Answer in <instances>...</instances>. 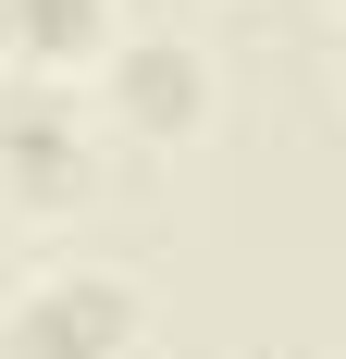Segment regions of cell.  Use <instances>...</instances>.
<instances>
[{
  "instance_id": "6da1fadb",
  "label": "cell",
  "mask_w": 346,
  "mask_h": 359,
  "mask_svg": "<svg viewBox=\"0 0 346 359\" xmlns=\"http://www.w3.org/2000/svg\"><path fill=\"white\" fill-rule=\"evenodd\" d=\"M137 334H148V285L99 248L37 260L0 297V359H137Z\"/></svg>"
},
{
  "instance_id": "7a4b0ae2",
  "label": "cell",
  "mask_w": 346,
  "mask_h": 359,
  "mask_svg": "<svg viewBox=\"0 0 346 359\" xmlns=\"http://www.w3.org/2000/svg\"><path fill=\"white\" fill-rule=\"evenodd\" d=\"M99 111H111V137H137V149H186L210 137V111H223V74H210L198 37H173V25H124V50L99 62Z\"/></svg>"
},
{
  "instance_id": "3957f363",
  "label": "cell",
  "mask_w": 346,
  "mask_h": 359,
  "mask_svg": "<svg viewBox=\"0 0 346 359\" xmlns=\"http://www.w3.org/2000/svg\"><path fill=\"white\" fill-rule=\"evenodd\" d=\"M87 186H99L87 100L74 87H37V74H0V198L13 211H74Z\"/></svg>"
},
{
  "instance_id": "277c9868",
  "label": "cell",
  "mask_w": 346,
  "mask_h": 359,
  "mask_svg": "<svg viewBox=\"0 0 346 359\" xmlns=\"http://www.w3.org/2000/svg\"><path fill=\"white\" fill-rule=\"evenodd\" d=\"M124 50V0H0V74L74 87Z\"/></svg>"
}]
</instances>
